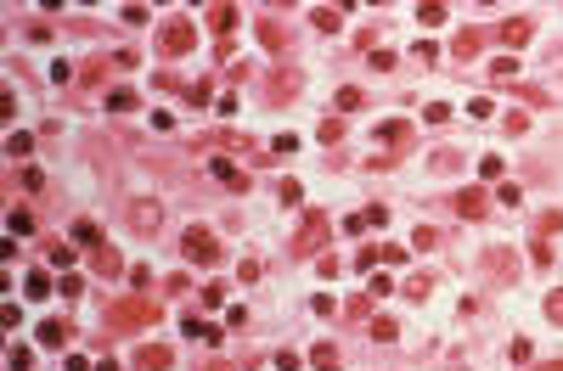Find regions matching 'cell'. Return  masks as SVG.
Listing matches in <instances>:
<instances>
[{"label":"cell","instance_id":"6da1fadb","mask_svg":"<svg viewBox=\"0 0 563 371\" xmlns=\"http://www.w3.org/2000/svg\"><path fill=\"white\" fill-rule=\"evenodd\" d=\"M180 253H186L192 265H214V253H220V242H214V236H209L203 225H192V231H186V242H180Z\"/></svg>","mask_w":563,"mask_h":371},{"label":"cell","instance_id":"7a4b0ae2","mask_svg":"<svg viewBox=\"0 0 563 371\" xmlns=\"http://www.w3.org/2000/svg\"><path fill=\"white\" fill-rule=\"evenodd\" d=\"M107 321H119V326H130V332H136L141 321H158V309H153V304H113V309H107Z\"/></svg>","mask_w":563,"mask_h":371},{"label":"cell","instance_id":"3957f363","mask_svg":"<svg viewBox=\"0 0 563 371\" xmlns=\"http://www.w3.org/2000/svg\"><path fill=\"white\" fill-rule=\"evenodd\" d=\"M192 40H197V34H192V23H169V28L158 34V51L180 57V51H192Z\"/></svg>","mask_w":563,"mask_h":371},{"label":"cell","instance_id":"277c9868","mask_svg":"<svg viewBox=\"0 0 563 371\" xmlns=\"http://www.w3.org/2000/svg\"><path fill=\"white\" fill-rule=\"evenodd\" d=\"M322 242H327V214H310L305 231H299V242H293V253H316Z\"/></svg>","mask_w":563,"mask_h":371},{"label":"cell","instance_id":"5b68a950","mask_svg":"<svg viewBox=\"0 0 563 371\" xmlns=\"http://www.w3.org/2000/svg\"><path fill=\"white\" fill-rule=\"evenodd\" d=\"M40 343H45V349H62V343H68V326H62V321H40Z\"/></svg>","mask_w":563,"mask_h":371},{"label":"cell","instance_id":"8992f818","mask_svg":"<svg viewBox=\"0 0 563 371\" xmlns=\"http://www.w3.org/2000/svg\"><path fill=\"white\" fill-rule=\"evenodd\" d=\"M136 366H141V371H163V366H169V349H163V343H158V349L147 343V349L136 355Z\"/></svg>","mask_w":563,"mask_h":371},{"label":"cell","instance_id":"52a82bcc","mask_svg":"<svg viewBox=\"0 0 563 371\" xmlns=\"http://www.w3.org/2000/svg\"><path fill=\"white\" fill-rule=\"evenodd\" d=\"M74 242H80V248H102V225L80 220V225H74Z\"/></svg>","mask_w":563,"mask_h":371},{"label":"cell","instance_id":"ba28073f","mask_svg":"<svg viewBox=\"0 0 563 371\" xmlns=\"http://www.w3.org/2000/svg\"><path fill=\"white\" fill-rule=\"evenodd\" d=\"M186 338H203V343H220V326H209L203 315H192V321H186Z\"/></svg>","mask_w":563,"mask_h":371},{"label":"cell","instance_id":"9c48e42d","mask_svg":"<svg viewBox=\"0 0 563 371\" xmlns=\"http://www.w3.org/2000/svg\"><path fill=\"white\" fill-rule=\"evenodd\" d=\"M23 293H28V298H45V293H51V276H45V270H28V276H23Z\"/></svg>","mask_w":563,"mask_h":371},{"label":"cell","instance_id":"30bf717a","mask_svg":"<svg viewBox=\"0 0 563 371\" xmlns=\"http://www.w3.org/2000/svg\"><path fill=\"white\" fill-rule=\"evenodd\" d=\"M130 214H136V225H141V231H153V225L163 220V209H158V203H136Z\"/></svg>","mask_w":563,"mask_h":371},{"label":"cell","instance_id":"8fae6325","mask_svg":"<svg viewBox=\"0 0 563 371\" xmlns=\"http://www.w3.org/2000/svg\"><path fill=\"white\" fill-rule=\"evenodd\" d=\"M6 152H11V157H28V152H34V135H28V130H11Z\"/></svg>","mask_w":563,"mask_h":371},{"label":"cell","instance_id":"7c38bea8","mask_svg":"<svg viewBox=\"0 0 563 371\" xmlns=\"http://www.w3.org/2000/svg\"><path fill=\"white\" fill-rule=\"evenodd\" d=\"M209 23H214L220 34H226V28H237V6H214V11H209Z\"/></svg>","mask_w":563,"mask_h":371},{"label":"cell","instance_id":"4fadbf2b","mask_svg":"<svg viewBox=\"0 0 563 371\" xmlns=\"http://www.w3.org/2000/svg\"><path fill=\"white\" fill-rule=\"evenodd\" d=\"M11 236H28V231H34V214H28V209H11Z\"/></svg>","mask_w":563,"mask_h":371},{"label":"cell","instance_id":"5bb4252c","mask_svg":"<svg viewBox=\"0 0 563 371\" xmlns=\"http://www.w3.org/2000/svg\"><path fill=\"white\" fill-rule=\"evenodd\" d=\"M417 17L434 28V23H445V6H439V0H428V6H417Z\"/></svg>","mask_w":563,"mask_h":371},{"label":"cell","instance_id":"9a60e30c","mask_svg":"<svg viewBox=\"0 0 563 371\" xmlns=\"http://www.w3.org/2000/svg\"><path fill=\"white\" fill-rule=\"evenodd\" d=\"M107 107H113V113H130V107H136V90H113Z\"/></svg>","mask_w":563,"mask_h":371},{"label":"cell","instance_id":"2e32d148","mask_svg":"<svg viewBox=\"0 0 563 371\" xmlns=\"http://www.w3.org/2000/svg\"><path fill=\"white\" fill-rule=\"evenodd\" d=\"M209 175H220V180H231V186H242V180H237V169H231L226 157H209Z\"/></svg>","mask_w":563,"mask_h":371},{"label":"cell","instance_id":"e0dca14e","mask_svg":"<svg viewBox=\"0 0 563 371\" xmlns=\"http://www.w3.org/2000/svg\"><path fill=\"white\" fill-rule=\"evenodd\" d=\"M11 371H34V349L17 343V349H11Z\"/></svg>","mask_w":563,"mask_h":371},{"label":"cell","instance_id":"ac0fdd59","mask_svg":"<svg viewBox=\"0 0 563 371\" xmlns=\"http://www.w3.org/2000/svg\"><path fill=\"white\" fill-rule=\"evenodd\" d=\"M310 360H316V366H322V371H332V366H338V349H332V343H322V349H316Z\"/></svg>","mask_w":563,"mask_h":371},{"label":"cell","instance_id":"d6986e66","mask_svg":"<svg viewBox=\"0 0 563 371\" xmlns=\"http://www.w3.org/2000/svg\"><path fill=\"white\" fill-rule=\"evenodd\" d=\"M51 265H62V270H68V265H74V248H68V242H51Z\"/></svg>","mask_w":563,"mask_h":371},{"label":"cell","instance_id":"ffe728a7","mask_svg":"<svg viewBox=\"0 0 563 371\" xmlns=\"http://www.w3.org/2000/svg\"><path fill=\"white\" fill-rule=\"evenodd\" d=\"M372 338H383V343H389V338H395V321H389V315H378V321H372Z\"/></svg>","mask_w":563,"mask_h":371},{"label":"cell","instance_id":"44dd1931","mask_svg":"<svg viewBox=\"0 0 563 371\" xmlns=\"http://www.w3.org/2000/svg\"><path fill=\"white\" fill-rule=\"evenodd\" d=\"M547 315H552V321H563V293H552V298H547Z\"/></svg>","mask_w":563,"mask_h":371},{"label":"cell","instance_id":"7402d4cb","mask_svg":"<svg viewBox=\"0 0 563 371\" xmlns=\"http://www.w3.org/2000/svg\"><path fill=\"white\" fill-rule=\"evenodd\" d=\"M541 371H563V360H558V366H541Z\"/></svg>","mask_w":563,"mask_h":371}]
</instances>
